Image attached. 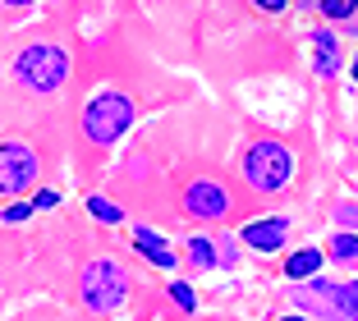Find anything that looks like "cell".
I'll return each instance as SVG.
<instances>
[{"mask_svg":"<svg viewBox=\"0 0 358 321\" xmlns=\"http://www.w3.org/2000/svg\"><path fill=\"white\" fill-rule=\"evenodd\" d=\"M14 78H19L28 92H60L64 78H69V51L55 42H32L14 55Z\"/></svg>","mask_w":358,"mask_h":321,"instance_id":"cell-1","label":"cell"},{"mask_svg":"<svg viewBox=\"0 0 358 321\" xmlns=\"http://www.w3.org/2000/svg\"><path fill=\"white\" fill-rule=\"evenodd\" d=\"M289 175H294V156H289L285 143L262 138V143H253L243 152V184L253 193H280L289 184Z\"/></svg>","mask_w":358,"mask_h":321,"instance_id":"cell-2","label":"cell"},{"mask_svg":"<svg viewBox=\"0 0 358 321\" xmlns=\"http://www.w3.org/2000/svg\"><path fill=\"white\" fill-rule=\"evenodd\" d=\"M294 303L327 321H358V280L354 285H345V280H308V285H294Z\"/></svg>","mask_w":358,"mask_h":321,"instance_id":"cell-3","label":"cell"},{"mask_svg":"<svg viewBox=\"0 0 358 321\" xmlns=\"http://www.w3.org/2000/svg\"><path fill=\"white\" fill-rule=\"evenodd\" d=\"M129 294V276L115 257H92L78 276V299L92 312H115Z\"/></svg>","mask_w":358,"mask_h":321,"instance_id":"cell-4","label":"cell"},{"mask_svg":"<svg viewBox=\"0 0 358 321\" xmlns=\"http://www.w3.org/2000/svg\"><path fill=\"white\" fill-rule=\"evenodd\" d=\"M129 124H134V101L124 92H96L83 106V134L96 147H110L120 134H129Z\"/></svg>","mask_w":358,"mask_h":321,"instance_id":"cell-5","label":"cell"},{"mask_svg":"<svg viewBox=\"0 0 358 321\" xmlns=\"http://www.w3.org/2000/svg\"><path fill=\"white\" fill-rule=\"evenodd\" d=\"M32 179H37V152L28 143H19V138H5V147H0V188L14 197Z\"/></svg>","mask_w":358,"mask_h":321,"instance_id":"cell-6","label":"cell"},{"mask_svg":"<svg viewBox=\"0 0 358 321\" xmlns=\"http://www.w3.org/2000/svg\"><path fill=\"white\" fill-rule=\"evenodd\" d=\"M184 211L198 220H221L225 211H230V193H225V184H216V179H193L189 188H184Z\"/></svg>","mask_w":358,"mask_h":321,"instance_id":"cell-7","label":"cell"},{"mask_svg":"<svg viewBox=\"0 0 358 321\" xmlns=\"http://www.w3.org/2000/svg\"><path fill=\"white\" fill-rule=\"evenodd\" d=\"M285 234H289V220H280V216H271V220H253V225H243V243L248 248H257V252H275L285 243Z\"/></svg>","mask_w":358,"mask_h":321,"instance_id":"cell-8","label":"cell"},{"mask_svg":"<svg viewBox=\"0 0 358 321\" xmlns=\"http://www.w3.org/2000/svg\"><path fill=\"white\" fill-rule=\"evenodd\" d=\"M134 248L143 252V257H148L152 266H161V271L175 266V252H170V248H166V238L152 234V229H134Z\"/></svg>","mask_w":358,"mask_h":321,"instance_id":"cell-9","label":"cell"},{"mask_svg":"<svg viewBox=\"0 0 358 321\" xmlns=\"http://www.w3.org/2000/svg\"><path fill=\"white\" fill-rule=\"evenodd\" d=\"M317 271H322V252L317 248H303V252L285 257V276L289 280H317Z\"/></svg>","mask_w":358,"mask_h":321,"instance_id":"cell-10","label":"cell"},{"mask_svg":"<svg viewBox=\"0 0 358 321\" xmlns=\"http://www.w3.org/2000/svg\"><path fill=\"white\" fill-rule=\"evenodd\" d=\"M313 46H317V73H322V78H331V73L340 69V55H336V37H331L327 28H317V32H313Z\"/></svg>","mask_w":358,"mask_h":321,"instance_id":"cell-11","label":"cell"},{"mask_svg":"<svg viewBox=\"0 0 358 321\" xmlns=\"http://www.w3.org/2000/svg\"><path fill=\"white\" fill-rule=\"evenodd\" d=\"M189 262H193V266H202V271L216 266V262H221V257H216V238L193 234V238H189Z\"/></svg>","mask_w":358,"mask_h":321,"instance_id":"cell-12","label":"cell"},{"mask_svg":"<svg viewBox=\"0 0 358 321\" xmlns=\"http://www.w3.org/2000/svg\"><path fill=\"white\" fill-rule=\"evenodd\" d=\"M331 257L336 262H358V234L354 229H340V234L331 238Z\"/></svg>","mask_w":358,"mask_h":321,"instance_id":"cell-13","label":"cell"},{"mask_svg":"<svg viewBox=\"0 0 358 321\" xmlns=\"http://www.w3.org/2000/svg\"><path fill=\"white\" fill-rule=\"evenodd\" d=\"M87 211H92L96 220H101V225H120V220H124V211L115 207V202H110V197H87Z\"/></svg>","mask_w":358,"mask_h":321,"instance_id":"cell-14","label":"cell"},{"mask_svg":"<svg viewBox=\"0 0 358 321\" xmlns=\"http://www.w3.org/2000/svg\"><path fill=\"white\" fill-rule=\"evenodd\" d=\"M322 14H327V19H354L358 14V0H322Z\"/></svg>","mask_w":358,"mask_h":321,"instance_id":"cell-15","label":"cell"},{"mask_svg":"<svg viewBox=\"0 0 358 321\" xmlns=\"http://www.w3.org/2000/svg\"><path fill=\"white\" fill-rule=\"evenodd\" d=\"M170 299H175L184 312H193V308H198V299H193V290L184 285V280H175V285H170Z\"/></svg>","mask_w":358,"mask_h":321,"instance_id":"cell-16","label":"cell"},{"mask_svg":"<svg viewBox=\"0 0 358 321\" xmlns=\"http://www.w3.org/2000/svg\"><path fill=\"white\" fill-rule=\"evenodd\" d=\"M32 211H37L32 202H10V207H5V225H23Z\"/></svg>","mask_w":358,"mask_h":321,"instance_id":"cell-17","label":"cell"},{"mask_svg":"<svg viewBox=\"0 0 358 321\" xmlns=\"http://www.w3.org/2000/svg\"><path fill=\"white\" fill-rule=\"evenodd\" d=\"M336 220H340L345 229H354V234H358V207H349V202H345V207H336Z\"/></svg>","mask_w":358,"mask_h":321,"instance_id":"cell-18","label":"cell"},{"mask_svg":"<svg viewBox=\"0 0 358 321\" xmlns=\"http://www.w3.org/2000/svg\"><path fill=\"white\" fill-rule=\"evenodd\" d=\"M32 207H37V211H55V207H60V193H55V188H46V193H37V202H32Z\"/></svg>","mask_w":358,"mask_h":321,"instance_id":"cell-19","label":"cell"},{"mask_svg":"<svg viewBox=\"0 0 358 321\" xmlns=\"http://www.w3.org/2000/svg\"><path fill=\"white\" fill-rule=\"evenodd\" d=\"M253 5H262V10H271V14H280L285 5H289V0H253Z\"/></svg>","mask_w":358,"mask_h":321,"instance_id":"cell-20","label":"cell"},{"mask_svg":"<svg viewBox=\"0 0 358 321\" xmlns=\"http://www.w3.org/2000/svg\"><path fill=\"white\" fill-rule=\"evenodd\" d=\"M349 78H354V83H358V55H354V69H349Z\"/></svg>","mask_w":358,"mask_h":321,"instance_id":"cell-21","label":"cell"},{"mask_svg":"<svg viewBox=\"0 0 358 321\" xmlns=\"http://www.w3.org/2000/svg\"><path fill=\"white\" fill-rule=\"evenodd\" d=\"M5 5H32V0H5Z\"/></svg>","mask_w":358,"mask_h":321,"instance_id":"cell-22","label":"cell"},{"mask_svg":"<svg viewBox=\"0 0 358 321\" xmlns=\"http://www.w3.org/2000/svg\"><path fill=\"white\" fill-rule=\"evenodd\" d=\"M280 321H308V317H280Z\"/></svg>","mask_w":358,"mask_h":321,"instance_id":"cell-23","label":"cell"},{"mask_svg":"<svg viewBox=\"0 0 358 321\" xmlns=\"http://www.w3.org/2000/svg\"><path fill=\"white\" fill-rule=\"evenodd\" d=\"M299 5H313V0H299ZM317 5H322V0H317Z\"/></svg>","mask_w":358,"mask_h":321,"instance_id":"cell-24","label":"cell"}]
</instances>
